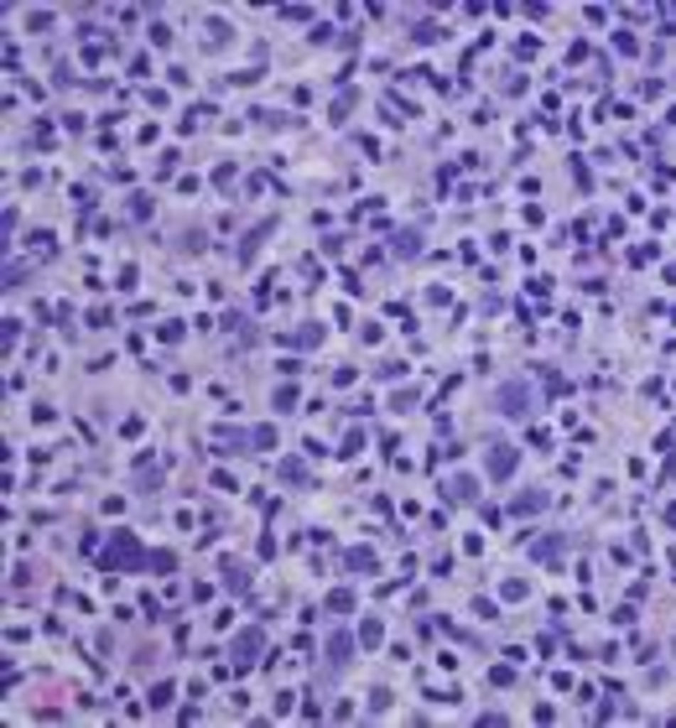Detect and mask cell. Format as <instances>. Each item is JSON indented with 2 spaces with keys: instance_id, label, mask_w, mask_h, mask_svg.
<instances>
[{
  "instance_id": "cell-10",
  "label": "cell",
  "mask_w": 676,
  "mask_h": 728,
  "mask_svg": "<svg viewBox=\"0 0 676 728\" xmlns=\"http://www.w3.org/2000/svg\"><path fill=\"white\" fill-rule=\"evenodd\" d=\"M276 406L291 411V406H296V390H291V385H286V390H276Z\"/></svg>"
},
{
  "instance_id": "cell-7",
  "label": "cell",
  "mask_w": 676,
  "mask_h": 728,
  "mask_svg": "<svg viewBox=\"0 0 676 728\" xmlns=\"http://www.w3.org/2000/svg\"><path fill=\"white\" fill-rule=\"evenodd\" d=\"M442 494H448V500H473V478H448V484H442Z\"/></svg>"
},
{
  "instance_id": "cell-2",
  "label": "cell",
  "mask_w": 676,
  "mask_h": 728,
  "mask_svg": "<svg viewBox=\"0 0 676 728\" xmlns=\"http://www.w3.org/2000/svg\"><path fill=\"white\" fill-rule=\"evenodd\" d=\"M255 651H260V630H245V635L235 640V666L245 671V666L255 660Z\"/></svg>"
},
{
  "instance_id": "cell-3",
  "label": "cell",
  "mask_w": 676,
  "mask_h": 728,
  "mask_svg": "<svg viewBox=\"0 0 676 728\" xmlns=\"http://www.w3.org/2000/svg\"><path fill=\"white\" fill-rule=\"evenodd\" d=\"M547 500H552L547 489H536V494H520V500H510V515H536V510L547 505Z\"/></svg>"
},
{
  "instance_id": "cell-4",
  "label": "cell",
  "mask_w": 676,
  "mask_h": 728,
  "mask_svg": "<svg viewBox=\"0 0 676 728\" xmlns=\"http://www.w3.org/2000/svg\"><path fill=\"white\" fill-rule=\"evenodd\" d=\"M343 567H354V572H370V567H375V552H370V546H354V552H343Z\"/></svg>"
},
{
  "instance_id": "cell-1",
  "label": "cell",
  "mask_w": 676,
  "mask_h": 728,
  "mask_svg": "<svg viewBox=\"0 0 676 728\" xmlns=\"http://www.w3.org/2000/svg\"><path fill=\"white\" fill-rule=\"evenodd\" d=\"M500 411H505V417H525V411H531V390H525L520 380H515V385H505L500 390Z\"/></svg>"
},
{
  "instance_id": "cell-5",
  "label": "cell",
  "mask_w": 676,
  "mask_h": 728,
  "mask_svg": "<svg viewBox=\"0 0 676 728\" xmlns=\"http://www.w3.org/2000/svg\"><path fill=\"white\" fill-rule=\"evenodd\" d=\"M349 651H354V640L343 635V630H338L333 640H328V660H333V666H343V660H349Z\"/></svg>"
},
{
  "instance_id": "cell-6",
  "label": "cell",
  "mask_w": 676,
  "mask_h": 728,
  "mask_svg": "<svg viewBox=\"0 0 676 728\" xmlns=\"http://www.w3.org/2000/svg\"><path fill=\"white\" fill-rule=\"evenodd\" d=\"M510 469H515V453L494 448V453H489V473H494V478H510Z\"/></svg>"
},
{
  "instance_id": "cell-9",
  "label": "cell",
  "mask_w": 676,
  "mask_h": 728,
  "mask_svg": "<svg viewBox=\"0 0 676 728\" xmlns=\"http://www.w3.org/2000/svg\"><path fill=\"white\" fill-rule=\"evenodd\" d=\"M380 635H385V630H380V619H370L365 630H359V640H365V645H380Z\"/></svg>"
},
{
  "instance_id": "cell-8",
  "label": "cell",
  "mask_w": 676,
  "mask_h": 728,
  "mask_svg": "<svg viewBox=\"0 0 676 728\" xmlns=\"http://www.w3.org/2000/svg\"><path fill=\"white\" fill-rule=\"evenodd\" d=\"M281 478H286V484H302V478H307V469L291 458V463H281Z\"/></svg>"
}]
</instances>
